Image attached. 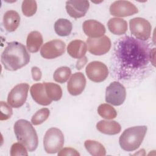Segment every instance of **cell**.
<instances>
[{
	"label": "cell",
	"mask_w": 156,
	"mask_h": 156,
	"mask_svg": "<svg viewBox=\"0 0 156 156\" xmlns=\"http://www.w3.org/2000/svg\"><path fill=\"white\" fill-rule=\"evenodd\" d=\"M71 74V71L69 67L61 66L55 71L53 78L55 82L63 83L68 80Z\"/></svg>",
	"instance_id": "obj_26"
},
{
	"label": "cell",
	"mask_w": 156,
	"mask_h": 156,
	"mask_svg": "<svg viewBox=\"0 0 156 156\" xmlns=\"http://www.w3.org/2000/svg\"><path fill=\"white\" fill-rule=\"evenodd\" d=\"M72 23L67 19L60 18L54 24V30L57 35L61 37L68 36L71 32Z\"/></svg>",
	"instance_id": "obj_22"
},
{
	"label": "cell",
	"mask_w": 156,
	"mask_h": 156,
	"mask_svg": "<svg viewBox=\"0 0 156 156\" xmlns=\"http://www.w3.org/2000/svg\"><path fill=\"white\" fill-rule=\"evenodd\" d=\"M49 113V110L47 108H43L40 109L32 117V124L35 126L42 124L48 118Z\"/></svg>",
	"instance_id": "obj_27"
},
{
	"label": "cell",
	"mask_w": 156,
	"mask_h": 156,
	"mask_svg": "<svg viewBox=\"0 0 156 156\" xmlns=\"http://www.w3.org/2000/svg\"><path fill=\"white\" fill-rule=\"evenodd\" d=\"M30 61V54L24 44L18 41L8 43L1 54V63L9 71H16L26 66Z\"/></svg>",
	"instance_id": "obj_2"
},
{
	"label": "cell",
	"mask_w": 156,
	"mask_h": 156,
	"mask_svg": "<svg viewBox=\"0 0 156 156\" xmlns=\"http://www.w3.org/2000/svg\"><path fill=\"white\" fill-rule=\"evenodd\" d=\"M147 129L146 126H138L124 130L119 139L121 147L129 152L138 149L143 142Z\"/></svg>",
	"instance_id": "obj_4"
},
{
	"label": "cell",
	"mask_w": 156,
	"mask_h": 156,
	"mask_svg": "<svg viewBox=\"0 0 156 156\" xmlns=\"http://www.w3.org/2000/svg\"><path fill=\"white\" fill-rule=\"evenodd\" d=\"M129 27L131 34L138 40L145 41L149 38L152 26L146 19L140 17L132 18L129 21Z\"/></svg>",
	"instance_id": "obj_6"
},
{
	"label": "cell",
	"mask_w": 156,
	"mask_h": 156,
	"mask_svg": "<svg viewBox=\"0 0 156 156\" xmlns=\"http://www.w3.org/2000/svg\"><path fill=\"white\" fill-rule=\"evenodd\" d=\"M29 85L26 83H22L15 86L10 91L7 97L8 104L13 108H20L25 103Z\"/></svg>",
	"instance_id": "obj_8"
},
{
	"label": "cell",
	"mask_w": 156,
	"mask_h": 156,
	"mask_svg": "<svg viewBox=\"0 0 156 156\" xmlns=\"http://www.w3.org/2000/svg\"><path fill=\"white\" fill-rule=\"evenodd\" d=\"M107 26L109 30L115 35H123L127 30V21L119 18H113L109 20Z\"/></svg>",
	"instance_id": "obj_21"
},
{
	"label": "cell",
	"mask_w": 156,
	"mask_h": 156,
	"mask_svg": "<svg viewBox=\"0 0 156 156\" xmlns=\"http://www.w3.org/2000/svg\"><path fill=\"white\" fill-rule=\"evenodd\" d=\"M87 51V44L80 40H73L67 46V52L68 54L74 58L80 59L82 58L85 55Z\"/></svg>",
	"instance_id": "obj_17"
},
{
	"label": "cell",
	"mask_w": 156,
	"mask_h": 156,
	"mask_svg": "<svg viewBox=\"0 0 156 156\" xmlns=\"http://www.w3.org/2000/svg\"><path fill=\"white\" fill-rule=\"evenodd\" d=\"M21 9L23 13L27 17L33 16L37 12V4L35 1L26 0L22 3Z\"/></svg>",
	"instance_id": "obj_28"
},
{
	"label": "cell",
	"mask_w": 156,
	"mask_h": 156,
	"mask_svg": "<svg viewBox=\"0 0 156 156\" xmlns=\"http://www.w3.org/2000/svg\"><path fill=\"white\" fill-rule=\"evenodd\" d=\"M86 79L84 74L80 72L73 74L67 84L68 91L73 96L80 94L85 89Z\"/></svg>",
	"instance_id": "obj_14"
},
{
	"label": "cell",
	"mask_w": 156,
	"mask_h": 156,
	"mask_svg": "<svg viewBox=\"0 0 156 156\" xmlns=\"http://www.w3.org/2000/svg\"><path fill=\"white\" fill-rule=\"evenodd\" d=\"M126 98V90L121 83L114 81L106 88L105 101L113 105L118 106L123 104Z\"/></svg>",
	"instance_id": "obj_7"
},
{
	"label": "cell",
	"mask_w": 156,
	"mask_h": 156,
	"mask_svg": "<svg viewBox=\"0 0 156 156\" xmlns=\"http://www.w3.org/2000/svg\"><path fill=\"white\" fill-rule=\"evenodd\" d=\"M43 42V40L41 34L38 31H32L29 33L27 37V49L30 52H37L39 51Z\"/></svg>",
	"instance_id": "obj_20"
},
{
	"label": "cell",
	"mask_w": 156,
	"mask_h": 156,
	"mask_svg": "<svg viewBox=\"0 0 156 156\" xmlns=\"http://www.w3.org/2000/svg\"><path fill=\"white\" fill-rule=\"evenodd\" d=\"M10 155H28L26 146L21 143H15L10 149Z\"/></svg>",
	"instance_id": "obj_29"
},
{
	"label": "cell",
	"mask_w": 156,
	"mask_h": 156,
	"mask_svg": "<svg viewBox=\"0 0 156 156\" xmlns=\"http://www.w3.org/2000/svg\"><path fill=\"white\" fill-rule=\"evenodd\" d=\"M13 114V110L10 105L5 102L1 101V121L9 119Z\"/></svg>",
	"instance_id": "obj_30"
},
{
	"label": "cell",
	"mask_w": 156,
	"mask_h": 156,
	"mask_svg": "<svg viewBox=\"0 0 156 156\" xmlns=\"http://www.w3.org/2000/svg\"><path fill=\"white\" fill-rule=\"evenodd\" d=\"M17 140L26 146L29 152L34 151L38 144V136L32 124L26 119H19L14 124Z\"/></svg>",
	"instance_id": "obj_3"
},
{
	"label": "cell",
	"mask_w": 156,
	"mask_h": 156,
	"mask_svg": "<svg viewBox=\"0 0 156 156\" xmlns=\"http://www.w3.org/2000/svg\"><path fill=\"white\" fill-rule=\"evenodd\" d=\"M87 62V57H85V56L80 58L77 62L76 68L77 69H80L82 67L84 66V65L86 64Z\"/></svg>",
	"instance_id": "obj_33"
},
{
	"label": "cell",
	"mask_w": 156,
	"mask_h": 156,
	"mask_svg": "<svg viewBox=\"0 0 156 156\" xmlns=\"http://www.w3.org/2000/svg\"><path fill=\"white\" fill-rule=\"evenodd\" d=\"M85 71L90 80L98 83L105 80L108 75L107 66L99 61H93L88 63Z\"/></svg>",
	"instance_id": "obj_9"
},
{
	"label": "cell",
	"mask_w": 156,
	"mask_h": 156,
	"mask_svg": "<svg viewBox=\"0 0 156 156\" xmlns=\"http://www.w3.org/2000/svg\"><path fill=\"white\" fill-rule=\"evenodd\" d=\"M63 144L64 136L60 129L52 127L47 130L43 139L44 149L47 153L58 152L63 147Z\"/></svg>",
	"instance_id": "obj_5"
},
{
	"label": "cell",
	"mask_w": 156,
	"mask_h": 156,
	"mask_svg": "<svg viewBox=\"0 0 156 156\" xmlns=\"http://www.w3.org/2000/svg\"><path fill=\"white\" fill-rule=\"evenodd\" d=\"M20 16L15 10L7 11L3 16V24L5 29L8 32L15 31L20 25Z\"/></svg>",
	"instance_id": "obj_18"
},
{
	"label": "cell",
	"mask_w": 156,
	"mask_h": 156,
	"mask_svg": "<svg viewBox=\"0 0 156 156\" xmlns=\"http://www.w3.org/2000/svg\"><path fill=\"white\" fill-rule=\"evenodd\" d=\"M87 46V49L91 54L95 55H101L110 51L112 44L107 36H103L99 38H88Z\"/></svg>",
	"instance_id": "obj_11"
},
{
	"label": "cell",
	"mask_w": 156,
	"mask_h": 156,
	"mask_svg": "<svg viewBox=\"0 0 156 156\" xmlns=\"http://www.w3.org/2000/svg\"><path fill=\"white\" fill-rule=\"evenodd\" d=\"M84 146L87 151L93 156H103L106 154L104 146L96 141L86 140L84 143Z\"/></svg>",
	"instance_id": "obj_23"
},
{
	"label": "cell",
	"mask_w": 156,
	"mask_h": 156,
	"mask_svg": "<svg viewBox=\"0 0 156 156\" xmlns=\"http://www.w3.org/2000/svg\"><path fill=\"white\" fill-rule=\"evenodd\" d=\"M65 47V43L62 40H53L43 44L40 50V54L44 58L53 59L63 55Z\"/></svg>",
	"instance_id": "obj_10"
},
{
	"label": "cell",
	"mask_w": 156,
	"mask_h": 156,
	"mask_svg": "<svg viewBox=\"0 0 156 156\" xmlns=\"http://www.w3.org/2000/svg\"><path fill=\"white\" fill-rule=\"evenodd\" d=\"M44 84L46 94L51 101H57L61 99L62 90L58 85L52 82H44Z\"/></svg>",
	"instance_id": "obj_24"
},
{
	"label": "cell",
	"mask_w": 156,
	"mask_h": 156,
	"mask_svg": "<svg viewBox=\"0 0 156 156\" xmlns=\"http://www.w3.org/2000/svg\"><path fill=\"white\" fill-rule=\"evenodd\" d=\"M98 114L102 118L107 119H112L116 117V110L108 104H102L98 108Z\"/></svg>",
	"instance_id": "obj_25"
},
{
	"label": "cell",
	"mask_w": 156,
	"mask_h": 156,
	"mask_svg": "<svg viewBox=\"0 0 156 156\" xmlns=\"http://www.w3.org/2000/svg\"><path fill=\"white\" fill-rule=\"evenodd\" d=\"M111 15L118 17H126L133 15L138 12V8L128 1H116L110 7Z\"/></svg>",
	"instance_id": "obj_12"
},
{
	"label": "cell",
	"mask_w": 156,
	"mask_h": 156,
	"mask_svg": "<svg viewBox=\"0 0 156 156\" xmlns=\"http://www.w3.org/2000/svg\"><path fill=\"white\" fill-rule=\"evenodd\" d=\"M58 156H64V155H76L79 156L80 154L75 149L71 147H65L58 151Z\"/></svg>",
	"instance_id": "obj_31"
},
{
	"label": "cell",
	"mask_w": 156,
	"mask_h": 156,
	"mask_svg": "<svg viewBox=\"0 0 156 156\" xmlns=\"http://www.w3.org/2000/svg\"><path fill=\"white\" fill-rule=\"evenodd\" d=\"M90 7L88 1H68L66 2V10L68 15L74 18L85 16Z\"/></svg>",
	"instance_id": "obj_13"
},
{
	"label": "cell",
	"mask_w": 156,
	"mask_h": 156,
	"mask_svg": "<svg viewBox=\"0 0 156 156\" xmlns=\"http://www.w3.org/2000/svg\"><path fill=\"white\" fill-rule=\"evenodd\" d=\"M31 96L38 104L41 105H48L52 101L48 96L44 83H37L34 84L30 89Z\"/></svg>",
	"instance_id": "obj_16"
},
{
	"label": "cell",
	"mask_w": 156,
	"mask_h": 156,
	"mask_svg": "<svg viewBox=\"0 0 156 156\" xmlns=\"http://www.w3.org/2000/svg\"><path fill=\"white\" fill-rule=\"evenodd\" d=\"M150 51L146 43L130 36H124L114 45L113 69L119 80L144 76L150 68Z\"/></svg>",
	"instance_id": "obj_1"
},
{
	"label": "cell",
	"mask_w": 156,
	"mask_h": 156,
	"mask_svg": "<svg viewBox=\"0 0 156 156\" xmlns=\"http://www.w3.org/2000/svg\"><path fill=\"white\" fill-rule=\"evenodd\" d=\"M97 129L101 133L107 135H116L121 130V125L115 121L101 120L96 124Z\"/></svg>",
	"instance_id": "obj_19"
},
{
	"label": "cell",
	"mask_w": 156,
	"mask_h": 156,
	"mask_svg": "<svg viewBox=\"0 0 156 156\" xmlns=\"http://www.w3.org/2000/svg\"><path fill=\"white\" fill-rule=\"evenodd\" d=\"M82 28L84 33L91 38L102 37L105 33V26L94 20H88L83 22Z\"/></svg>",
	"instance_id": "obj_15"
},
{
	"label": "cell",
	"mask_w": 156,
	"mask_h": 156,
	"mask_svg": "<svg viewBox=\"0 0 156 156\" xmlns=\"http://www.w3.org/2000/svg\"><path fill=\"white\" fill-rule=\"evenodd\" d=\"M31 73L32 78L35 81H38L41 78V70L37 66H34L31 69Z\"/></svg>",
	"instance_id": "obj_32"
}]
</instances>
